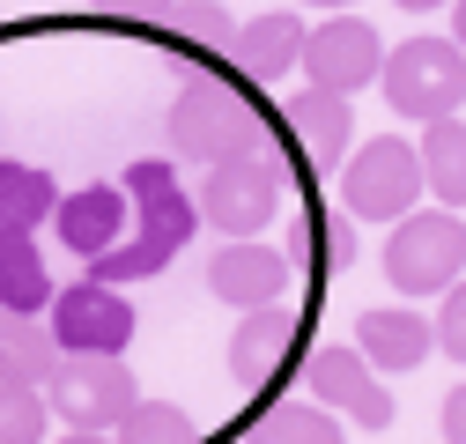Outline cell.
<instances>
[{
  "label": "cell",
  "instance_id": "obj_1",
  "mask_svg": "<svg viewBox=\"0 0 466 444\" xmlns=\"http://www.w3.org/2000/svg\"><path fill=\"white\" fill-rule=\"evenodd\" d=\"M127 193H134V222H127V237L111 245V252H96V259H89L96 282H148V274H163L170 259L193 245V230L208 222V215H200V200H186L178 171H170L163 156L127 163Z\"/></svg>",
  "mask_w": 466,
  "mask_h": 444
},
{
  "label": "cell",
  "instance_id": "obj_2",
  "mask_svg": "<svg viewBox=\"0 0 466 444\" xmlns=\"http://www.w3.org/2000/svg\"><path fill=\"white\" fill-rule=\"evenodd\" d=\"M60 215V186L37 163H0V304L52 311V274L37 259V230Z\"/></svg>",
  "mask_w": 466,
  "mask_h": 444
},
{
  "label": "cell",
  "instance_id": "obj_3",
  "mask_svg": "<svg viewBox=\"0 0 466 444\" xmlns=\"http://www.w3.org/2000/svg\"><path fill=\"white\" fill-rule=\"evenodd\" d=\"M267 126H259V104L245 96V82L229 75H193L178 89V104H170V148H178L186 163H222L252 148Z\"/></svg>",
  "mask_w": 466,
  "mask_h": 444
},
{
  "label": "cell",
  "instance_id": "obj_4",
  "mask_svg": "<svg viewBox=\"0 0 466 444\" xmlns=\"http://www.w3.org/2000/svg\"><path fill=\"white\" fill-rule=\"evenodd\" d=\"M281 207V148L259 134L252 148L238 156H222L208 163V178H200V215L215 222L222 237H259L267 222Z\"/></svg>",
  "mask_w": 466,
  "mask_h": 444
},
{
  "label": "cell",
  "instance_id": "obj_5",
  "mask_svg": "<svg viewBox=\"0 0 466 444\" xmlns=\"http://www.w3.org/2000/svg\"><path fill=\"white\" fill-rule=\"evenodd\" d=\"M466 267V222L459 207H415L385 237V274L400 297H444Z\"/></svg>",
  "mask_w": 466,
  "mask_h": 444
},
{
  "label": "cell",
  "instance_id": "obj_6",
  "mask_svg": "<svg viewBox=\"0 0 466 444\" xmlns=\"http://www.w3.org/2000/svg\"><path fill=\"white\" fill-rule=\"evenodd\" d=\"M385 104L400 119H451L466 104V45L459 37H407L385 60Z\"/></svg>",
  "mask_w": 466,
  "mask_h": 444
},
{
  "label": "cell",
  "instance_id": "obj_7",
  "mask_svg": "<svg viewBox=\"0 0 466 444\" xmlns=\"http://www.w3.org/2000/svg\"><path fill=\"white\" fill-rule=\"evenodd\" d=\"M430 186V163H422V141L407 148L400 134H378L356 148V163L340 171V207L348 215H363V222H400V215H415Z\"/></svg>",
  "mask_w": 466,
  "mask_h": 444
},
{
  "label": "cell",
  "instance_id": "obj_8",
  "mask_svg": "<svg viewBox=\"0 0 466 444\" xmlns=\"http://www.w3.org/2000/svg\"><path fill=\"white\" fill-rule=\"evenodd\" d=\"M45 393H52V415L67 429H119L141 408V385H134L127 356H60Z\"/></svg>",
  "mask_w": 466,
  "mask_h": 444
},
{
  "label": "cell",
  "instance_id": "obj_9",
  "mask_svg": "<svg viewBox=\"0 0 466 444\" xmlns=\"http://www.w3.org/2000/svg\"><path fill=\"white\" fill-rule=\"evenodd\" d=\"M52 341H60V356H127L134 304L111 282L82 274V282H67L60 297H52Z\"/></svg>",
  "mask_w": 466,
  "mask_h": 444
},
{
  "label": "cell",
  "instance_id": "obj_10",
  "mask_svg": "<svg viewBox=\"0 0 466 444\" xmlns=\"http://www.w3.org/2000/svg\"><path fill=\"white\" fill-rule=\"evenodd\" d=\"M304 393L340 408L356 429H392V393H385V370L363 348H311L304 356Z\"/></svg>",
  "mask_w": 466,
  "mask_h": 444
},
{
  "label": "cell",
  "instance_id": "obj_11",
  "mask_svg": "<svg viewBox=\"0 0 466 444\" xmlns=\"http://www.w3.org/2000/svg\"><path fill=\"white\" fill-rule=\"evenodd\" d=\"M385 60H392L385 37H378L363 15H348V8H333V23H319L311 45H304V75H311L319 89H340V96L385 82Z\"/></svg>",
  "mask_w": 466,
  "mask_h": 444
},
{
  "label": "cell",
  "instance_id": "obj_12",
  "mask_svg": "<svg viewBox=\"0 0 466 444\" xmlns=\"http://www.w3.org/2000/svg\"><path fill=\"white\" fill-rule=\"evenodd\" d=\"M127 222H134V193H127V178L119 186H75V193H60V215H52V230H60V245L89 267L96 252H111L127 237Z\"/></svg>",
  "mask_w": 466,
  "mask_h": 444
},
{
  "label": "cell",
  "instance_id": "obj_13",
  "mask_svg": "<svg viewBox=\"0 0 466 444\" xmlns=\"http://www.w3.org/2000/svg\"><path fill=\"white\" fill-rule=\"evenodd\" d=\"M208 289L222 304H238V311H259V304H281L289 289V259L259 237H229L215 259H208Z\"/></svg>",
  "mask_w": 466,
  "mask_h": 444
},
{
  "label": "cell",
  "instance_id": "obj_14",
  "mask_svg": "<svg viewBox=\"0 0 466 444\" xmlns=\"http://www.w3.org/2000/svg\"><path fill=\"white\" fill-rule=\"evenodd\" d=\"M297 333H304V318L289 311V304H259V311H245L238 318V333H229V378L238 385H274V370L289 363V348H297Z\"/></svg>",
  "mask_w": 466,
  "mask_h": 444
},
{
  "label": "cell",
  "instance_id": "obj_15",
  "mask_svg": "<svg viewBox=\"0 0 466 444\" xmlns=\"http://www.w3.org/2000/svg\"><path fill=\"white\" fill-rule=\"evenodd\" d=\"M356 348L378 363V370H422L430 363V348H437V326L430 318H415V311H400V304H370V311H356Z\"/></svg>",
  "mask_w": 466,
  "mask_h": 444
},
{
  "label": "cell",
  "instance_id": "obj_16",
  "mask_svg": "<svg viewBox=\"0 0 466 444\" xmlns=\"http://www.w3.org/2000/svg\"><path fill=\"white\" fill-rule=\"evenodd\" d=\"M356 141V104H348L340 89H304L289 96V148H297L304 163H340V148Z\"/></svg>",
  "mask_w": 466,
  "mask_h": 444
},
{
  "label": "cell",
  "instance_id": "obj_17",
  "mask_svg": "<svg viewBox=\"0 0 466 444\" xmlns=\"http://www.w3.org/2000/svg\"><path fill=\"white\" fill-rule=\"evenodd\" d=\"M304 45H311V30L289 15V8H274V15H252L245 30H238V75L245 82H281L289 67H304Z\"/></svg>",
  "mask_w": 466,
  "mask_h": 444
},
{
  "label": "cell",
  "instance_id": "obj_18",
  "mask_svg": "<svg viewBox=\"0 0 466 444\" xmlns=\"http://www.w3.org/2000/svg\"><path fill=\"white\" fill-rule=\"evenodd\" d=\"M52 370H60L52 326H37V311L0 304V385H45Z\"/></svg>",
  "mask_w": 466,
  "mask_h": 444
},
{
  "label": "cell",
  "instance_id": "obj_19",
  "mask_svg": "<svg viewBox=\"0 0 466 444\" xmlns=\"http://www.w3.org/2000/svg\"><path fill=\"white\" fill-rule=\"evenodd\" d=\"M422 163H430V193L444 207H466V126H459V111L422 126Z\"/></svg>",
  "mask_w": 466,
  "mask_h": 444
},
{
  "label": "cell",
  "instance_id": "obj_20",
  "mask_svg": "<svg viewBox=\"0 0 466 444\" xmlns=\"http://www.w3.org/2000/svg\"><path fill=\"white\" fill-rule=\"evenodd\" d=\"M340 408L326 400H281L259 415V444H340Z\"/></svg>",
  "mask_w": 466,
  "mask_h": 444
},
{
  "label": "cell",
  "instance_id": "obj_21",
  "mask_svg": "<svg viewBox=\"0 0 466 444\" xmlns=\"http://www.w3.org/2000/svg\"><path fill=\"white\" fill-rule=\"evenodd\" d=\"M163 30L170 37H186V45H200V52H238V15L222 8V0H170L163 8Z\"/></svg>",
  "mask_w": 466,
  "mask_h": 444
},
{
  "label": "cell",
  "instance_id": "obj_22",
  "mask_svg": "<svg viewBox=\"0 0 466 444\" xmlns=\"http://www.w3.org/2000/svg\"><path fill=\"white\" fill-rule=\"evenodd\" d=\"M111 437H119V444H193L200 437V422L178 408V400H141L119 429H111Z\"/></svg>",
  "mask_w": 466,
  "mask_h": 444
},
{
  "label": "cell",
  "instance_id": "obj_23",
  "mask_svg": "<svg viewBox=\"0 0 466 444\" xmlns=\"http://www.w3.org/2000/svg\"><path fill=\"white\" fill-rule=\"evenodd\" d=\"M52 393L45 385H0V444H45Z\"/></svg>",
  "mask_w": 466,
  "mask_h": 444
},
{
  "label": "cell",
  "instance_id": "obj_24",
  "mask_svg": "<svg viewBox=\"0 0 466 444\" xmlns=\"http://www.w3.org/2000/svg\"><path fill=\"white\" fill-rule=\"evenodd\" d=\"M304 252H311V274H340V267H356V230H348L340 215H311L304 222Z\"/></svg>",
  "mask_w": 466,
  "mask_h": 444
},
{
  "label": "cell",
  "instance_id": "obj_25",
  "mask_svg": "<svg viewBox=\"0 0 466 444\" xmlns=\"http://www.w3.org/2000/svg\"><path fill=\"white\" fill-rule=\"evenodd\" d=\"M437 348H444L451 363H466V282H451V289H444V311H437Z\"/></svg>",
  "mask_w": 466,
  "mask_h": 444
},
{
  "label": "cell",
  "instance_id": "obj_26",
  "mask_svg": "<svg viewBox=\"0 0 466 444\" xmlns=\"http://www.w3.org/2000/svg\"><path fill=\"white\" fill-rule=\"evenodd\" d=\"M437 429H444V444H466V385H451V393H444V415H437Z\"/></svg>",
  "mask_w": 466,
  "mask_h": 444
},
{
  "label": "cell",
  "instance_id": "obj_27",
  "mask_svg": "<svg viewBox=\"0 0 466 444\" xmlns=\"http://www.w3.org/2000/svg\"><path fill=\"white\" fill-rule=\"evenodd\" d=\"M89 8H96V15H163L170 0H89Z\"/></svg>",
  "mask_w": 466,
  "mask_h": 444
},
{
  "label": "cell",
  "instance_id": "obj_28",
  "mask_svg": "<svg viewBox=\"0 0 466 444\" xmlns=\"http://www.w3.org/2000/svg\"><path fill=\"white\" fill-rule=\"evenodd\" d=\"M60 444H119V437H111V429H67Z\"/></svg>",
  "mask_w": 466,
  "mask_h": 444
},
{
  "label": "cell",
  "instance_id": "obj_29",
  "mask_svg": "<svg viewBox=\"0 0 466 444\" xmlns=\"http://www.w3.org/2000/svg\"><path fill=\"white\" fill-rule=\"evenodd\" d=\"M392 8H407V15H430V8H444V0H392Z\"/></svg>",
  "mask_w": 466,
  "mask_h": 444
},
{
  "label": "cell",
  "instance_id": "obj_30",
  "mask_svg": "<svg viewBox=\"0 0 466 444\" xmlns=\"http://www.w3.org/2000/svg\"><path fill=\"white\" fill-rule=\"evenodd\" d=\"M304 8H348V0H304Z\"/></svg>",
  "mask_w": 466,
  "mask_h": 444
},
{
  "label": "cell",
  "instance_id": "obj_31",
  "mask_svg": "<svg viewBox=\"0 0 466 444\" xmlns=\"http://www.w3.org/2000/svg\"><path fill=\"white\" fill-rule=\"evenodd\" d=\"M459 45H466V0H459Z\"/></svg>",
  "mask_w": 466,
  "mask_h": 444
}]
</instances>
